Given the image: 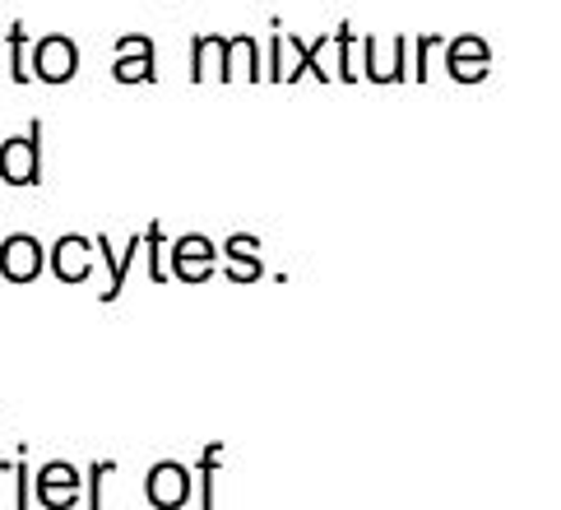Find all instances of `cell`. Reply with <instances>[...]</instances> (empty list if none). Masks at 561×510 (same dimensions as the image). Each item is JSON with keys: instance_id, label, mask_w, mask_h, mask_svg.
<instances>
[{"instance_id": "e0dca14e", "label": "cell", "mask_w": 561, "mask_h": 510, "mask_svg": "<svg viewBox=\"0 0 561 510\" xmlns=\"http://www.w3.org/2000/svg\"><path fill=\"white\" fill-rule=\"evenodd\" d=\"M14 506L28 510V460L24 455L14 460Z\"/></svg>"}, {"instance_id": "ac0fdd59", "label": "cell", "mask_w": 561, "mask_h": 510, "mask_svg": "<svg viewBox=\"0 0 561 510\" xmlns=\"http://www.w3.org/2000/svg\"><path fill=\"white\" fill-rule=\"evenodd\" d=\"M10 468H14V460H0V478H5V474H10Z\"/></svg>"}, {"instance_id": "7a4b0ae2", "label": "cell", "mask_w": 561, "mask_h": 510, "mask_svg": "<svg viewBox=\"0 0 561 510\" xmlns=\"http://www.w3.org/2000/svg\"><path fill=\"white\" fill-rule=\"evenodd\" d=\"M218 264H224V247H214V237L205 233H186L168 247V274L176 283H205Z\"/></svg>"}, {"instance_id": "52a82bcc", "label": "cell", "mask_w": 561, "mask_h": 510, "mask_svg": "<svg viewBox=\"0 0 561 510\" xmlns=\"http://www.w3.org/2000/svg\"><path fill=\"white\" fill-rule=\"evenodd\" d=\"M191 468L182 460H158L145 478V497L153 510H182L191 501Z\"/></svg>"}, {"instance_id": "3957f363", "label": "cell", "mask_w": 561, "mask_h": 510, "mask_svg": "<svg viewBox=\"0 0 561 510\" xmlns=\"http://www.w3.org/2000/svg\"><path fill=\"white\" fill-rule=\"evenodd\" d=\"M79 75V43L66 33H43L33 43V79L37 84L61 89Z\"/></svg>"}, {"instance_id": "9c48e42d", "label": "cell", "mask_w": 561, "mask_h": 510, "mask_svg": "<svg viewBox=\"0 0 561 510\" xmlns=\"http://www.w3.org/2000/svg\"><path fill=\"white\" fill-rule=\"evenodd\" d=\"M79 468L75 464H66V460H51V464H43L37 468V478H33V497L43 501L47 510H70L75 501H79Z\"/></svg>"}, {"instance_id": "5bb4252c", "label": "cell", "mask_w": 561, "mask_h": 510, "mask_svg": "<svg viewBox=\"0 0 561 510\" xmlns=\"http://www.w3.org/2000/svg\"><path fill=\"white\" fill-rule=\"evenodd\" d=\"M330 43H334V79H357V70H353V29L348 24H339L334 33H330Z\"/></svg>"}, {"instance_id": "2e32d148", "label": "cell", "mask_w": 561, "mask_h": 510, "mask_svg": "<svg viewBox=\"0 0 561 510\" xmlns=\"http://www.w3.org/2000/svg\"><path fill=\"white\" fill-rule=\"evenodd\" d=\"M112 460L103 464V460H98V464H89V483H93V492H89V510H103V474H112Z\"/></svg>"}, {"instance_id": "8fae6325", "label": "cell", "mask_w": 561, "mask_h": 510, "mask_svg": "<svg viewBox=\"0 0 561 510\" xmlns=\"http://www.w3.org/2000/svg\"><path fill=\"white\" fill-rule=\"evenodd\" d=\"M139 251H145V233H130V241H126V251H122V256L112 251V237H107V233L98 237V256H103V264L112 270L107 293H98V297H103V302H116V297L126 293V274H130V264L139 260Z\"/></svg>"}, {"instance_id": "7c38bea8", "label": "cell", "mask_w": 561, "mask_h": 510, "mask_svg": "<svg viewBox=\"0 0 561 510\" xmlns=\"http://www.w3.org/2000/svg\"><path fill=\"white\" fill-rule=\"evenodd\" d=\"M10 79L14 84H28L33 79V66H28V24L14 19L10 24Z\"/></svg>"}, {"instance_id": "277c9868", "label": "cell", "mask_w": 561, "mask_h": 510, "mask_svg": "<svg viewBox=\"0 0 561 510\" xmlns=\"http://www.w3.org/2000/svg\"><path fill=\"white\" fill-rule=\"evenodd\" d=\"M43 270H47V247L33 233L0 237V279L5 283H33Z\"/></svg>"}, {"instance_id": "9a60e30c", "label": "cell", "mask_w": 561, "mask_h": 510, "mask_svg": "<svg viewBox=\"0 0 561 510\" xmlns=\"http://www.w3.org/2000/svg\"><path fill=\"white\" fill-rule=\"evenodd\" d=\"M218 455H224V441L205 445V460H199V474H205V492H199V506H205V510H214V460Z\"/></svg>"}, {"instance_id": "5b68a950", "label": "cell", "mask_w": 561, "mask_h": 510, "mask_svg": "<svg viewBox=\"0 0 561 510\" xmlns=\"http://www.w3.org/2000/svg\"><path fill=\"white\" fill-rule=\"evenodd\" d=\"M93 260H98V241L84 233H66L47 251V270L56 274V283H84L93 274Z\"/></svg>"}, {"instance_id": "4fadbf2b", "label": "cell", "mask_w": 561, "mask_h": 510, "mask_svg": "<svg viewBox=\"0 0 561 510\" xmlns=\"http://www.w3.org/2000/svg\"><path fill=\"white\" fill-rule=\"evenodd\" d=\"M145 256H149V279L153 283H168V233H163V223H149L145 228Z\"/></svg>"}, {"instance_id": "8992f818", "label": "cell", "mask_w": 561, "mask_h": 510, "mask_svg": "<svg viewBox=\"0 0 561 510\" xmlns=\"http://www.w3.org/2000/svg\"><path fill=\"white\" fill-rule=\"evenodd\" d=\"M112 79H116V84H153V79H158L153 37H135V33H122V37H116Z\"/></svg>"}, {"instance_id": "ba28073f", "label": "cell", "mask_w": 561, "mask_h": 510, "mask_svg": "<svg viewBox=\"0 0 561 510\" xmlns=\"http://www.w3.org/2000/svg\"><path fill=\"white\" fill-rule=\"evenodd\" d=\"M214 52H218V79L232 84V79H265V66H260V52H255V37L251 33H237L224 37L214 33Z\"/></svg>"}, {"instance_id": "6da1fadb", "label": "cell", "mask_w": 561, "mask_h": 510, "mask_svg": "<svg viewBox=\"0 0 561 510\" xmlns=\"http://www.w3.org/2000/svg\"><path fill=\"white\" fill-rule=\"evenodd\" d=\"M43 121H28V131L0 145V181L5 186H43Z\"/></svg>"}, {"instance_id": "30bf717a", "label": "cell", "mask_w": 561, "mask_h": 510, "mask_svg": "<svg viewBox=\"0 0 561 510\" xmlns=\"http://www.w3.org/2000/svg\"><path fill=\"white\" fill-rule=\"evenodd\" d=\"M224 279L228 283H255V279H265V260H260V237L255 233H232L224 241Z\"/></svg>"}]
</instances>
